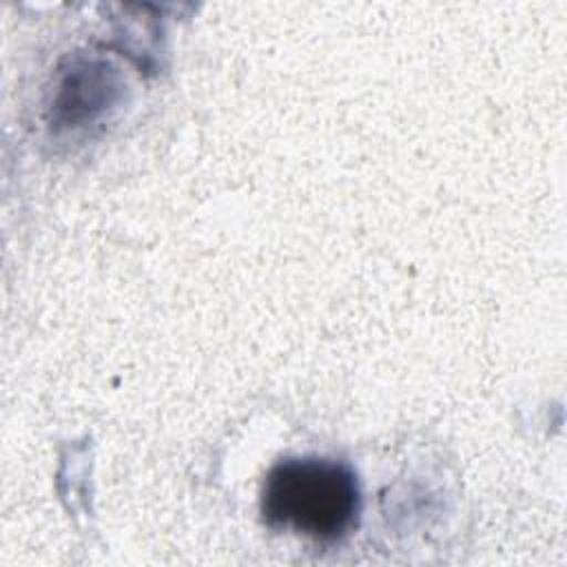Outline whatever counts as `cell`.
<instances>
[{
  "mask_svg": "<svg viewBox=\"0 0 567 567\" xmlns=\"http://www.w3.org/2000/svg\"><path fill=\"white\" fill-rule=\"evenodd\" d=\"M259 509L275 532L337 543L359 525V478L348 463L337 458L288 456L268 470Z\"/></svg>",
  "mask_w": 567,
  "mask_h": 567,
  "instance_id": "6da1fadb",
  "label": "cell"
}]
</instances>
